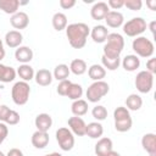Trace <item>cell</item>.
I'll return each mask as SVG.
<instances>
[{
  "label": "cell",
  "instance_id": "cell-1",
  "mask_svg": "<svg viewBox=\"0 0 156 156\" xmlns=\"http://www.w3.org/2000/svg\"><path fill=\"white\" fill-rule=\"evenodd\" d=\"M89 34H90V28L88 27V24L82 22L71 23L66 27V35H67L68 43L73 49L84 48Z\"/></svg>",
  "mask_w": 156,
  "mask_h": 156
},
{
  "label": "cell",
  "instance_id": "cell-2",
  "mask_svg": "<svg viewBox=\"0 0 156 156\" xmlns=\"http://www.w3.org/2000/svg\"><path fill=\"white\" fill-rule=\"evenodd\" d=\"M124 49V39L118 33H108L106 44L104 45V55L107 58H118Z\"/></svg>",
  "mask_w": 156,
  "mask_h": 156
},
{
  "label": "cell",
  "instance_id": "cell-3",
  "mask_svg": "<svg viewBox=\"0 0 156 156\" xmlns=\"http://www.w3.org/2000/svg\"><path fill=\"white\" fill-rule=\"evenodd\" d=\"M29 94H30V87L27 82H23V80L16 82L11 89L12 101L18 106L27 104V101L29 99Z\"/></svg>",
  "mask_w": 156,
  "mask_h": 156
},
{
  "label": "cell",
  "instance_id": "cell-4",
  "mask_svg": "<svg viewBox=\"0 0 156 156\" xmlns=\"http://www.w3.org/2000/svg\"><path fill=\"white\" fill-rule=\"evenodd\" d=\"M132 48L134 50V52L136 54V56L139 57H151L154 55L155 51V46L154 43L147 39L146 37H136L133 43H132Z\"/></svg>",
  "mask_w": 156,
  "mask_h": 156
},
{
  "label": "cell",
  "instance_id": "cell-5",
  "mask_svg": "<svg viewBox=\"0 0 156 156\" xmlns=\"http://www.w3.org/2000/svg\"><path fill=\"white\" fill-rule=\"evenodd\" d=\"M110 91V85L104 82V80H98L94 82L89 85V88L87 89V99L90 102H98L100 101L105 95H107V93Z\"/></svg>",
  "mask_w": 156,
  "mask_h": 156
},
{
  "label": "cell",
  "instance_id": "cell-6",
  "mask_svg": "<svg viewBox=\"0 0 156 156\" xmlns=\"http://www.w3.org/2000/svg\"><path fill=\"white\" fill-rule=\"evenodd\" d=\"M147 28L146 21L143 17H134L123 23V33L128 37H140Z\"/></svg>",
  "mask_w": 156,
  "mask_h": 156
},
{
  "label": "cell",
  "instance_id": "cell-7",
  "mask_svg": "<svg viewBox=\"0 0 156 156\" xmlns=\"http://www.w3.org/2000/svg\"><path fill=\"white\" fill-rule=\"evenodd\" d=\"M135 88L141 94H147L151 91L154 85V74H151L147 71H140L134 80Z\"/></svg>",
  "mask_w": 156,
  "mask_h": 156
},
{
  "label": "cell",
  "instance_id": "cell-8",
  "mask_svg": "<svg viewBox=\"0 0 156 156\" xmlns=\"http://www.w3.org/2000/svg\"><path fill=\"white\" fill-rule=\"evenodd\" d=\"M56 141L63 151H69L74 146V134L66 127H61L56 130Z\"/></svg>",
  "mask_w": 156,
  "mask_h": 156
},
{
  "label": "cell",
  "instance_id": "cell-9",
  "mask_svg": "<svg viewBox=\"0 0 156 156\" xmlns=\"http://www.w3.org/2000/svg\"><path fill=\"white\" fill-rule=\"evenodd\" d=\"M67 123H68V127H69L68 129H69L73 134H76V135H78V136L85 135L87 123L84 122L83 118L77 117V116H73V117H69V118H68Z\"/></svg>",
  "mask_w": 156,
  "mask_h": 156
},
{
  "label": "cell",
  "instance_id": "cell-10",
  "mask_svg": "<svg viewBox=\"0 0 156 156\" xmlns=\"http://www.w3.org/2000/svg\"><path fill=\"white\" fill-rule=\"evenodd\" d=\"M108 11H110V7L107 6V4L104 1H99V2H95L90 9V16L95 21H101V20H105Z\"/></svg>",
  "mask_w": 156,
  "mask_h": 156
},
{
  "label": "cell",
  "instance_id": "cell-11",
  "mask_svg": "<svg viewBox=\"0 0 156 156\" xmlns=\"http://www.w3.org/2000/svg\"><path fill=\"white\" fill-rule=\"evenodd\" d=\"M10 23L15 29H24L28 27L29 24V17L26 12L23 11H18L15 15L11 16L10 18Z\"/></svg>",
  "mask_w": 156,
  "mask_h": 156
},
{
  "label": "cell",
  "instance_id": "cell-12",
  "mask_svg": "<svg viewBox=\"0 0 156 156\" xmlns=\"http://www.w3.org/2000/svg\"><path fill=\"white\" fill-rule=\"evenodd\" d=\"M112 147H113L112 140L107 136H101L98 140V143L95 144L94 151H95L96 156H106L111 150H113Z\"/></svg>",
  "mask_w": 156,
  "mask_h": 156
},
{
  "label": "cell",
  "instance_id": "cell-13",
  "mask_svg": "<svg viewBox=\"0 0 156 156\" xmlns=\"http://www.w3.org/2000/svg\"><path fill=\"white\" fill-rule=\"evenodd\" d=\"M49 134L48 132H40V130H35L33 134H32V138H30V141H32V145L35 147V149H44L48 146L49 144Z\"/></svg>",
  "mask_w": 156,
  "mask_h": 156
},
{
  "label": "cell",
  "instance_id": "cell-14",
  "mask_svg": "<svg viewBox=\"0 0 156 156\" xmlns=\"http://www.w3.org/2000/svg\"><path fill=\"white\" fill-rule=\"evenodd\" d=\"M141 146L149 154L156 156V135L154 133H146L141 138Z\"/></svg>",
  "mask_w": 156,
  "mask_h": 156
},
{
  "label": "cell",
  "instance_id": "cell-15",
  "mask_svg": "<svg viewBox=\"0 0 156 156\" xmlns=\"http://www.w3.org/2000/svg\"><path fill=\"white\" fill-rule=\"evenodd\" d=\"M34 124L37 127V130L49 132L52 126V118L49 113H39L34 119Z\"/></svg>",
  "mask_w": 156,
  "mask_h": 156
},
{
  "label": "cell",
  "instance_id": "cell-16",
  "mask_svg": "<svg viewBox=\"0 0 156 156\" xmlns=\"http://www.w3.org/2000/svg\"><path fill=\"white\" fill-rule=\"evenodd\" d=\"M90 35H91V39L94 43L101 44V43L106 41V38L108 35V29H107V27H105L102 24H98L91 28Z\"/></svg>",
  "mask_w": 156,
  "mask_h": 156
},
{
  "label": "cell",
  "instance_id": "cell-17",
  "mask_svg": "<svg viewBox=\"0 0 156 156\" xmlns=\"http://www.w3.org/2000/svg\"><path fill=\"white\" fill-rule=\"evenodd\" d=\"M15 58L22 65L29 63L33 60V50L29 46H18L15 51Z\"/></svg>",
  "mask_w": 156,
  "mask_h": 156
},
{
  "label": "cell",
  "instance_id": "cell-18",
  "mask_svg": "<svg viewBox=\"0 0 156 156\" xmlns=\"http://www.w3.org/2000/svg\"><path fill=\"white\" fill-rule=\"evenodd\" d=\"M23 41V35L20 30H10L5 34V44L9 48H18Z\"/></svg>",
  "mask_w": 156,
  "mask_h": 156
},
{
  "label": "cell",
  "instance_id": "cell-19",
  "mask_svg": "<svg viewBox=\"0 0 156 156\" xmlns=\"http://www.w3.org/2000/svg\"><path fill=\"white\" fill-rule=\"evenodd\" d=\"M105 22L111 28H118V27L123 26L124 17L118 11H108V13L105 17Z\"/></svg>",
  "mask_w": 156,
  "mask_h": 156
},
{
  "label": "cell",
  "instance_id": "cell-20",
  "mask_svg": "<svg viewBox=\"0 0 156 156\" xmlns=\"http://www.w3.org/2000/svg\"><path fill=\"white\" fill-rule=\"evenodd\" d=\"M34 79H35L37 84H39V85H41V87H48V85L51 84L54 77H52V73H51L49 69L41 68V69H39V71L35 72Z\"/></svg>",
  "mask_w": 156,
  "mask_h": 156
},
{
  "label": "cell",
  "instance_id": "cell-21",
  "mask_svg": "<svg viewBox=\"0 0 156 156\" xmlns=\"http://www.w3.org/2000/svg\"><path fill=\"white\" fill-rule=\"evenodd\" d=\"M104 134V127L100 122H90L87 124L85 128V135H88L91 139H100Z\"/></svg>",
  "mask_w": 156,
  "mask_h": 156
},
{
  "label": "cell",
  "instance_id": "cell-22",
  "mask_svg": "<svg viewBox=\"0 0 156 156\" xmlns=\"http://www.w3.org/2000/svg\"><path fill=\"white\" fill-rule=\"evenodd\" d=\"M121 63H122V67L127 72H134L140 66V58L136 55H127V56L123 57Z\"/></svg>",
  "mask_w": 156,
  "mask_h": 156
},
{
  "label": "cell",
  "instance_id": "cell-23",
  "mask_svg": "<svg viewBox=\"0 0 156 156\" xmlns=\"http://www.w3.org/2000/svg\"><path fill=\"white\" fill-rule=\"evenodd\" d=\"M88 76L90 79H93L94 82H98V80H102L106 76V69L101 66V65H98V63H94L91 65L89 68H88Z\"/></svg>",
  "mask_w": 156,
  "mask_h": 156
},
{
  "label": "cell",
  "instance_id": "cell-24",
  "mask_svg": "<svg viewBox=\"0 0 156 156\" xmlns=\"http://www.w3.org/2000/svg\"><path fill=\"white\" fill-rule=\"evenodd\" d=\"M16 71L13 67L11 66H5L2 63H0V82L2 83H10L12 80H15L16 78Z\"/></svg>",
  "mask_w": 156,
  "mask_h": 156
},
{
  "label": "cell",
  "instance_id": "cell-25",
  "mask_svg": "<svg viewBox=\"0 0 156 156\" xmlns=\"http://www.w3.org/2000/svg\"><path fill=\"white\" fill-rule=\"evenodd\" d=\"M16 73L20 76V78H21L23 82H27V83H28L29 80H32V79L34 78V74H35L33 67H32L30 65H28V63L20 65V67H18L17 71H16Z\"/></svg>",
  "mask_w": 156,
  "mask_h": 156
},
{
  "label": "cell",
  "instance_id": "cell-26",
  "mask_svg": "<svg viewBox=\"0 0 156 156\" xmlns=\"http://www.w3.org/2000/svg\"><path fill=\"white\" fill-rule=\"evenodd\" d=\"M20 1L18 0H0V10L7 15H15L18 12Z\"/></svg>",
  "mask_w": 156,
  "mask_h": 156
},
{
  "label": "cell",
  "instance_id": "cell-27",
  "mask_svg": "<svg viewBox=\"0 0 156 156\" xmlns=\"http://www.w3.org/2000/svg\"><path fill=\"white\" fill-rule=\"evenodd\" d=\"M143 106V99L138 94H130L126 99V107L129 111H138Z\"/></svg>",
  "mask_w": 156,
  "mask_h": 156
},
{
  "label": "cell",
  "instance_id": "cell-28",
  "mask_svg": "<svg viewBox=\"0 0 156 156\" xmlns=\"http://www.w3.org/2000/svg\"><path fill=\"white\" fill-rule=\"evenodd\" d=\"M71 111L74 116L77 117H80V116H84L87 112H88V102L83 99H78V100H74L71 105Z\"/></svg>",
  "mask_w": 156,
  "mask_h": 156
},
{
  "label": "cell",
  "instance_id": "cell-29",
  "mask_svg": "<svg viewBox=\"0 0 156 156\" xmlns=\"http://www.w3.org/2000/svg\"><path fill=\"white\" fill-rule=\"evenodd\" d=\"M88 67H87V62L82 58H74L71 61L69 65V72H72L76 76H82L87 72Z\"/></svg>",
  "mask_w": 156,
  "mask_h": 156
},
{
  "label": "cell",
  "instance_id": "cell-30",
  "mask_svg": "<svg viewBox=\"0 0 156 156\" xmlns=\"http://www.w3.org/2000/svg\"><path fill=\"white\" fill-rule=\"evenodd\" d=\"M51 22H52L54 29L57 32H61V30L66 29V27H67V16L62 12H56L52 16Z\"/></svg>",
  "mask_w": 156,
  "mask_h": 156
},
{
  "label": "cell",
  "instance_id": "cell-31",
  "mask_svg": "<svg viewBox=\"0 0 156 156\" xmlns=\"http://www.w3.org/2000/svg\"><path fill=\"white\" fill-rule=\"evenodd\" d=\"M69 67L65 63H60L57 65L55 68H54V73H52V77L56 79V80H66L69 76Z\"/></svg>",
  "mask_w": 156,
  "mask_h": 156
},
{
  "label": "cell",
  "instance_id": "cell-32",
  "mask_svg": "<svg viewBox=\"0 0 156 156\" xmlns=\"http://www.w3.org/2000/svg\"><path fill=\"white\" fill-rule=\"evenodd\" d=\"M83 95V88L80 84H77V83H71L69 88H68V91L66 94V96L71 100H78L80 99Z\"/></svg>",
  "mask_w": 156,
  "mask_h": 156
},
{
  "label": "cell",
  "instance_id": "cell-33",
  "mask_svg": "<svg viewBox=\"0 0 156 156\" xmlns=\"http://www.w3.org/2000/svg\"><path fill=\"white\" fill-rule=\"evenodd\" d=\"M101 66L106 69H108V71H116L118 67H119V65H121V57H118V58H107V57H105V56H102L101 57Z\"/></svg>",
  "mask_w": 156,
  "mask_h": 156
},
{
  "label": "cell",
  "instance_id": "cell-34",
  "mask_svg": "<svg viewBox=\"0 0 156 156\" xmlns=\"http://www.w3.org/2000/svg\"><path fill=\"white\" fill-rule=\"evenodd\" d=\"M132 124H133L132 117L123 118V119H119V121H115V129L117 132L124 133V132H128L132 128Z\"/></svg>",
  "mask_w": 156,
  "mask_h": 156
},
{
  "label": "cell",
  "instance_id": "cell-35",
  "mask_svg": "<svg viewBox=\"0 0 156 156\" xmlns=\"http://www.w3.org/2000/svg\"><path fill=\"white\" fill-rule=\"evenodd\" d=\"M91 115H93V117H94L98 122H99V121H104V119H106V117H107V110H106L105 106L98 105V106L93 107Z\"/></svg>",
  "mask_w": 156,
  "mask_h": 156
},
{
  "label": "cell",
  "instance_id": "cell-36",
  "mask_svg": "<svg viewBox=\"0 0 156 156\" xmlns=\"http://www.w3.org/2000/svg\"><path fill=\"white\" fill-rule=\"evenodd\" d=\"M130 117V113H129V110L124 106H118L115 108L113 111V119L115 121H119V119H123V118H128Z\"/></svg>",
  "mask_w": 156,
  "mask_h": 156
},
{
  "label": "cell",
  "instance_id": "cell-37",
  "mask_svg": "<svg viewBox=\"0 0 156 156\" xmlns=\"http://www.w3.org/2000/svg\"><path fill=\"white\" fill-rule=\"evenodd\" d=\"M71 83H72V82L68 80V79H66V80H61V82L58 83L57 88H56L57 94L61 95V96H66V94H67V91H68V88H69Z\"/></svg>",
  "mask_w": 156,
  "mask_h": 156
},
{
  "label": "cell",
  "instance_id": "cell-38",
  "mask_svg": "<svg viewBox=\"0 0 156 156\" xmlns=\"http://www.w3.org/2000/svg\"><path fill=\"white\" fill-rule=\"evenodd\" d=\"M20 122V113L15 110H10V113L6 117L5 124H10V126H15Z\"/></svg>",
  "mask_w": 156,
  "mask_h": 156
},
{
  "label": "cell",
  "instance_id": "cell-39",
  "mask_svg": "<svg viewBox=\"0 0 156 156\" xmlns=\"http://www.w3.org/2000/svg\"><path fill=\"white\" fill-rule=\"evenodd\" d=\"M124 6L132 11H139L143 6L141 0H124Z\"/></svg>",
  "mask_w": 156,
  "mask_h": 156
},
{
  "label": "cell",
  "instance_id": "cell-40",
  "mask_svg": "<svg viewBox=\"0 0 156 156\" xmlns=\"http://www.w3.org/2000/svg\"><path fill=\"white\" fill-rule=\"evenodd\" d=\"M146 71L150 72L151 74L156 73V58L155 57H150L146 61Z\"/></svg>",
  "mask_w": 156,
  "mask_h": 156
},
{
  "label": "cell",
  "instance_id": "cell-41",
  "mask_svg": "<svg viewBox=\"0 0 156 156\" xmlns=\"http://www.w3.org/2000/svg\"><path fill=\"white\" fill-rule=\"evenodd\" d=\"M106 4L108 7H111L113 10H118L124 6V0H108Z\"/></svg>",
  "mask_w": 156,
  "mask_h": 156
},
{
  "label": "cell",
  "instance_id": "cell-42",
  "mask_svg": "<svg viewBox=\"0 0 156 156\" xmlns=\"http://www.w3.org/2000/svg\"><path fill=\"white\" fill-rule=\"evenodd\" d=\"M7 134H9V128H7V126H6L4 122H0V145L4 143V140H5L6 136H7Z\"/></svg>",
  "mask_w": 156,
  "mask_h": 156
},
{
  "label": "cell",
  "instance_id": "cell-43",
  "mask_svg": "<svg viewBox=\"0 0 156 156\" xmlns=\"http://www.w3.org/2000/svg\"><path fill=\"white\" fill-rule=\"evenodd\" d=\"M9 113H10V107H7L6 105H0V122L5 123Z\"/></svg>",
  "mask_w": 156,
  "mask_h": 156
},
{
  "label": "cell",
  "instance_id": "cell-44",
  "mask_svg": "<svg viewBox=\"0 0 156 156\" xmlns=\"http://www.w3.org/2000/svg\"><path fill=\"white\" fill-rule=\"evenodd\" d=\"M60 6L65 10H69L76 5V0H60Z\"/></svg>",
  "mask_w": 156,
  "mask_h": 156
},
{
  "label": "cell",
  "instance_id": "cell-45",
  "mask_svg": "<svg viewBox=\"0 0 156 156\" xmlns=\"http://www.w3.org/2000/svg\"><path fill=\"white\" fill-rule=\"evenodd\" d=\"M6 156H23V152H22L20 149L13 147V149H10V150H9V152H7Z\"/></svg>",
  "mask_w": 156,
  "mask_h": 156
},
{
  "label": "cell",
  "instance_id": "cell-46",
  "mask_svg": "<svg viewBox=\"0 0 156 156\" xmlns=\"http://www.w3.org/2000/svg\"><path fill=\"white\" fill-rule=\"evenodd\" d=\"M5 55H6V51H5V48H4V43L0 39V61L5 57Z\"/></svg>",
  "mask_w": 156,
  "mask_h": 156
},
{
  "label": "cell",
  "instance_id": "cell-47",
  "mask_svg": "<svg viewBox=\"0 0 156 156\" xmlns=\"http://www.w3.org/2000/svg\"><path fill=\"white\" fill-rule=\"evenodd\" d=\"M146 5L150 7V10L155 11L156 10V0H151V1H146Z\"/></svg>",
  "mask_w": 156,
  "mask_h": 156
},
{
  "label": "cell",
  "instance_id": "cell-48",
  "mask_svg": "<svg viewBox=\"0 0 156 156\" xmlns=\"http://www.w3.org/2000/svg\"><path fill=\"white\" fill-rule=\"evenodd\" d=\"M155 24H156V22H155V21H152V22L150 23V26H149V28H150V30H151V33H152V34H155Z\"/></svg>",
  "mask_w": 156,
  "mask_h": 156
},
{
  "label": "cell",
  "instance_id": "cell-49",
  "mask_svg": "<svg viewBox=\"0 0 156 156\" xmlns=\"http://www.w3.org/2000/svg\"><path fill=\"white\" fill-rule=\"evenodd\" d=\"M106 156H121V154H119V152H117V151H115V150H111Z\"/></svg>",
  "mask_w": 156,
  "mask_h": 156
},
{
  "label": "cell",
  "instance_id": "cell-50",
  "mask_svg": "<svg viewBox=\"0 0 156 156\" xmlns=\"http://www.w3.org/2000/svg\"><path fill=\"white\" fill-rule=\"evenodd\" d=\"M45 156H62V155L58 154V152H51V154H48V155H45Z\"/></svg>",
  "mask_w": 156,
  "mask_h": 156
},
{
  "label": "cell",
  "instance_id": "cell-51",
  "mask_svg": "<svg viewBox=\"0 0 156 156\" xmlns=\"http://www.w3.org/2000/svg\"><path fill=\"white\" fill-rule=\"evenodd\" d=\"M0 156H6V155H5V154H4L2 151H0Z\"/></svg>",
  "mask_w": 156,
  "mask_h": 156
},
{
  "label": "cell",
  "instance_id": "cell-52",
  "mask_svg": "<svg viewBox=\"0 0 156 156\" xmlns=\"http://www.w3.org/2000/svg\"><path fill=\"white\" fill-rule=\"evenodd\" d=\"M149 156H154V155H149Z\"/></svg>",
  "mask_w": 156,
  "mask_h": 156
},
{
  "label": "cell",
  "instance_id": "cell-53",
  "mask_svg": "<svg viewBox=\"0 0 156 156\" xmlns=\"http://www.w3.org/2000/svg\"><path fill=\"white\" fill-rule=\"evenodd\" d=\"M0 98H1V96H0Z\"/></svg>",
  "mask_w": 156,
  "mask_h": 156
}]
</instances>
